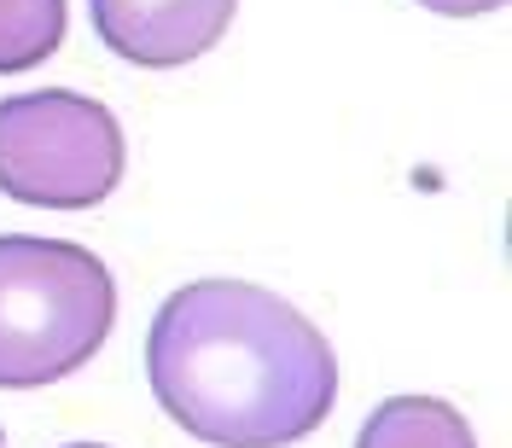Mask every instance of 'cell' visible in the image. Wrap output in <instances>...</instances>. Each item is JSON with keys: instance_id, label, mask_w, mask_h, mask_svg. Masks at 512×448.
<instances>
[{"instance_id": "ba28073f", "label": "cell", "mask_w": 512, "mask_h": 448, "mask_svg": "<svg viewBox=\"0 0 512 448\" xmlns=\"http://www.w3.org/2000/svg\"><path fill=\"white\" fill-rule=\"evenodd\" d=\"M70 448H99V443H70Z\"/></svg>"}, {"instance_id": "277c9868", "label": "cell", "mask_w": 512, "mask_h": 448, "mask_svg": "<svg viewBox=\"0 0 512 448\" xmlns=\"http://www.w3.org/2000/svg\"><path fill=\"white\" fill-rule=\"evenodd\" d=\"M99 41L128 64L181 70L227 35L239 0H88Z\"/></svg>"}, {"instance_id": "52a82bcc", "label": "cell", "mask_w": 512, "mask_h": 448, "mask_svg": "<svg viewBox=\"0 0 512 448\" xmlns=\"http://www.w3.org/2000/svg\"><path fill=\"white\" fill-rule=\"evenodd\" d=\"M425 12H443V18H478V12H501L507 0H419Z\"/></svg>"}, {"instance_id": "8992f818", "label": "cell", "mask_w": 512, "mask_h": 448, "mask_svg": "<svg viewBox=\"0 0 512 448\" xmlns=\"http://www.w3.org/2000/svg\"><path fill=\"white\" fill-rule=\"evenodd\" d=\"M64 0H0V76L35 70L59 53L64 41Z\"/></svg>"}, {"instance_id": "7a4b0ae2", "label": "cell", "mask_w": 512, "mask_h": 448, "mask_svg": "<svg viewBox=\"0 0 512 448\" xmlns=\"http://www.w3.org/2000/svg\"><path fill=\"white\" fill-rule=\"evenodd\" d=\"M117 320V280L88 245L0 233V390H41L88 367Z\"/></svg>"}, {"instance_id": "3957f363", "label": "cell", "mask_w": 512, "mask_h": 448, "mask_svg": "<svg viewBox=\"0 0 512 448\" xmlns=\"http://www.w3.org/2000/svg\"><path fill=\"white\" fill-rule=\"evenodd\" d=\"M123 123L70 88L0 99V192L35 210H94L123 181Z\"/></svg>"}, {"instance_id": "6da1fadb", "label": "cell", "mask_w": 512, "mask_h": 448, "mask_svg": "<svg viewBox=\"0 0 512 448\" xmlns=\"http://www.w3.org/2000/svg\"><path fill=\"white\" fill-rule=\"evenodd\" d=\"M146 384L210 448H291L338 402V355L315 320L251 280H192L146 326Z\"/></svg>"}, {"instance_id": "5b68a950", "label": "cell", "mask_w": 512, "mask_h": 448, "mask_svg": "<svg viewBox=\"0 0 512 448\" xmlns=\"http://www.w3.org/2000/svg\"><path fill=\"white\" fill-rule=\"evenodd\" d=\"M355 448H478L472 443V425L460 408H448L437 396H390L379 402Z\"/></svg>"}]
</instances>
